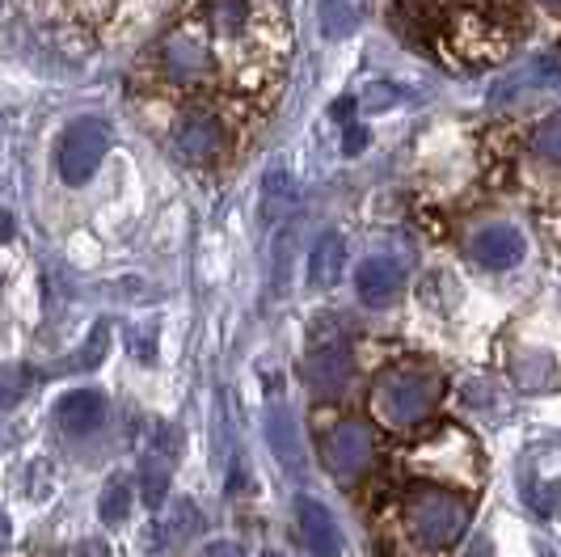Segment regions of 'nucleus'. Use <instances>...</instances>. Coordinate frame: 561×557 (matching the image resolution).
Instances as JSON below:
<instances>
[{"mask_svg": "<svg viewBox=\"0 0 561 557\" xmlns=\"http://www.w3.org/2000/svg\"><path fill=\"white\" fill-rule=\"evenodd\" d=\"M469 250H473V258H478L481 266L506 271V266H515L524 258V232H515L511 224H485V228L473 232Z\"/></svg>", "mask_w": 561, "mask_h": 557, "instance_id": "obj_9", "label": "nucleus"}, {"mask_svg": "<svg viewBox=\"0 0 561 557\" xmlns=\"http://www.w3.org/2000/svg\"><path fill=\"white\" fill-rule=\"evenodd\" d=\"M106 127L98 123V118H77L64 139H59V178L68 182V186H84L98 166H102V157H106Z\"/></svg>", "mask_w": 561, "mask_h": 557, "instance_id": "obj_5", "label": "nucleus"}, {"mask_svg": "<svg viewBox=\"0 0 561 557\" xmlns=\"http://www.w3.org/2000/svg\"><path fill=\"white\" fill-rule=\"evenodd\" d=\"M346 266V241L337 232H325L309 253V283L312 287H334Z\"/></svg>", "mask_w": 561, "mask_h": 557, "instance_id": "obj_14", "label": "nucleus"}, {"mask_svg": "<svg viewBox=\"0 0 561 557\" xmlns=\"http://www.w3.org/2000/svg\"><path fill=\"white\" fill-rule=\"evenodd\" d=\"M444 397V380L435 367H422V363H397L389 367L376 389H371V410L385 427H419L422 418L435 414Z\"/></svg>", "mask_w": 561, "mask_h": 557, "instance_id": "obj_1", "label": "nucleus"}, {"mask_svg": "<svg viewBox=\"0 0 561 557\" xmlns=\"http://www.w3.org/2000/svg\"><path fill=\"white\" fill-rule=\"evenodd\" d=\"M533 152L545 157V161H553V166H561V111L549 114L533 132Z\"/></svg>", "mask_w": 561, "mask_h": 557, "instance_id": "obj_19", "label": "nucleus"}, {"mask_svg": "<svg viewBox=\"0 0 561 557\" xmlns=\"http://www.w3.org/2000/svg\"><path fill=\"white\" fill-rule=\"evenodd\" d=\"M56 422L68 431V435H89V431H98V427L106 422V397L93 389L68 393V397L59 401Z\"/></svg>", "mask_w": 561, "mask_h": 557, "instance_id": "obj_11", "label": "nucleus"}, {"mask_svg": "<svg viewBox=\"0 0 561 557\" xmlns=\"http://www.w3.org/2000/svg\"><path fill=\"white\" fill-rule=\"evenodd\" d=\"M364 144H367V132H364V127H351V136L342 139V148H346V157H355V152H364Z\"/></svg>", "mask_w": 561, "mask_h": 557, "instance_id": "obj_24", "label": "nucleus"}, {"mask_svg": "<svg viewBox=\"0 0 561 557\" xmlns=\"http://www.w3.org/2000/svg\"><path fill=\"white\" fill-rule=\"evenodd\" d=\"M173 144L191 166H207V161H216L225 152V127H220L216 114L186 111L173 127Z\"/></svg>", "mask_w": 561, "mask_h": 557, "instance_id": "obj_6", "label": "nucleus"}, {"mask_svg": "<svg viewBox=\"0 0 561 557\" xmlns=\"http://www.w3.org/2000/svg\"><path fill=\"white\" fill-rule=\"evenodd\" d=\"M203 557H241V549L232 545V541H216V545H207Z\"/></svg>", "mask_w": 561, "mask_h": 557, "instance_id": "obj_25", "label": "nucleus"}, {"mask_svg": "<svg viewBox=\"0 0 561 557\" xmlns=\"http://www.w3.org/2000/svg\"><path fill=\"white\" fill-rule=\"evenodd\" d=\"M305 376H309V389L321 397V401H337L346 385H351V351H346V342H325V346H317L309 355V367H305Z\"/></svg>", "mask_w": 561, "mask_h": 557, "instance_id": "obj_7", "label": "nucleus"}, {"mask_svg": "<svg viewBox=\"0 0 561 557\" xmlns=\"http://www.w3.org/2000/svg\"><path fill=\"white\" fill-rule=\"evenodd\" d=\"M371 456H376V435H371V427L359 422V418L334 422V427L325 431V440H321V461H325V469H330L337 481L359 477L367 465H371Z\"/></svg>", "mask_w": 561, "mask_h": 557, "instance_id": "obj_4", "label": "nucleus"}, {"mask_svg": "<svg viewBox=\"0 0 561 557\" xmlns=\"http://www.w3.org/2000/svg\"><path fill=\"white\" fill-rule=\"evenodd\" d=\"M98 511H102L106 524H123V520H127V511H131V490H127L123 477H114L111 486L102 490V507H98Z\"/></svg>", "mask_w": 561, "mask_h": 557, "instance_id": "obj_20", "label": "nucleus"}, {"mask_svg": "<svg viewBox=\"0 0 561 557\" xmlns=\"http://www.w3.org/2000/svg\"><path fill=\"white\" fill-rule=\"evenodd\" d=\"M262 557H283V554H262Z\"/></svg>", "mask_w": 561, "mask_h": 557, "instance_id": "obj_28", "label": "nucleus"}, {"mask_svg": "<svg viewBox=\"0 0 561 557\" xmlns=\"http://www.w3.org/2000/svg\"><path fill=\"white\" fill-rule=\"evenodd\" d=\"M161 64H165L169 77H178V81H186V77H195V72H203L207 64H211V56H207V47L198 43V38H191V34H169L165 43H161Z\"/></svg>", "mask_w": 561, "mask_h": 557, "instance_id": "obj_13", "label": "nucleus"}, {"mask_svg": "<svg viewBox=\"0 0 561 557\" xmlns=\"http://www.w3.org/2000/svg\"><path fill=\"white\" fill-rule=\"evenodd\" d=\"M140 490H144V507H161L169 495V461L165 456H144L140 465Z\"/></svg>", "mask_w": 561, "mask_h": 557, "instance_id": "obj_16", "label": "nucleus"}, {"mask_svg": "<svg viewBox=\"0 0 561 557\" xmlns=\"http://www.w3.org/2000/svg\"><path fill=\"white\" fill-rule=\"evenodd\" d=\"M321 26H325L330 38H337V34H346V30L355 26V13L342 0H321Z\"/></svg>", "mask_w": 561, "mask_h": 557, "instance_id": "obj_22", "label": "nucleus"}, {"mask_svg": "<svg viewBox=\"0 0 561 557\" xmlns=\"http://www.w3.org/2000/svg\"><path fill=\"white\" fill-rule=\"evenodd\" d=\"M473 520L469 499H460L456 490L444 486H419L405 495V528L422 549H448L456 545Z\"/></svg>", "mask_w": 561, "mask_h": 557, "instance_id": "obj_2", "label": "nucleus"}, {"mask_svg": "<svg viewBox=\"0 0 561 557\" xmlns=\"http://www.w3.org/2000/svg\"><path fill=\"white\" fill-rule=\"evenodd\" d=\"M401 283H405V271L393 258H367L364 266L355 271V292L367 305H389L401 292Z\"/></svg>", "mask_w": 561, "mask_h": 557, "instance_id": "obj_10", "label": "nucleus"}, {"mask_svg": "<svg viewBox=\"0 0 561 557\" xmlns=\"http://www.w3.org/2000/svg\"><path fill=\"white\" fill-rule=\"evenodd\" d=\"M4 536H9V528H4V520H0V541H4Z\"/></svg>", "mask_w": 561, "mask_h": 557, "instance_id": "obj_27", "label": "nucleus"}, {"mask_svg": "<svg viewBox=\"0 0 561 557\" xmlns=\"http://www.w3.org/2000/svg\"><path fill=\"white\" fill-rule=\"evenodd\" d=\"M203 13H207V22H211L216 30L232 34V30L245 26V18H250V0H211Z\"/></svg>", "mask_w": 561, "mask_h": 557, "instance_id": "obj_17", "label": "nucleus"}, {"mask_svg": "<svg viewBox=\"0 0 561 557\" xmlns=\"http://www.w3.org/2000/svg\"><path fill=\"white\" fill-rule=\"evenodd\" d=\"M287 203H291V178L283 169H271L266 173V216H275Z\"/></svg>", "mask_w": 561, "mask_h": 557, "instance_id": "obj_23", "label": "nucleus"}, {"mask_svg": "<svg viewBox=\"0 0 561 557\" xmlns=\"http://www.w3.org/2000/svg\"><path fill=\"white\" fill-rule=\"evenodd\" d=\"M266 435H271V447L279 456V465L287 474H305V444H300V431H296V418L287 406H275L266 414Z\"/></svg>", "mask_w": 561, "mask_h": 557, "instance_id": "obj_12", "label": "nucleus"}, {"mask_svg": "<svg viewBox=\"0 0 561 557\" xmlns=\"http://www.w3.org/2000/svg\"><path fill=\"white\" fill-rule=\"evenodd\" d=\"M9 237H13V216H9L4 207H0V246H4Z\"/></svg>", "mask_w": 561, "mask_h": 557, "instance_id": "obj_26", "label": "nucleus"}, {"mask_svg": "<svg viewBox=\"0 0 561 557\" xmlns=\"http://www.w3.org/2000/svg\"><path fill=\"white\" fill-rule=\"evenodd\" d=\"M422 474L439 477V481H478V447L460 427H439L426 444L414 452Z\"/></svg>", "mask_w": 561, "mask_h": 557, "instance_id": "obj_3", "label": "nucleus"}, {"mask_svg": "<svg viewBox=\"0 0 561 557\" xmlns=\"http://www.w3.org/2000/svg\"><path fill=\"white\" fill-rule=\"evenodd\" d=\"M30 389V376L26 367H0V410H9V406H18Z\"/></svg>", "mask_w": 561, "mask_h": 557, "instance_id": "obj_21", "label": "nucleus"}, {"mask_svg": "<svg viewBox=\"0 0 561 557\" xmlns=\"http://www.w3.org/2000/svg\"><path fill=\"white\" fill-rule=\"evenodd\" d=\"M198 528H203V515H198V507L191 499H178L173 515H169L165 524L157 528V536H165V541H161V549H165V545H186L191 536H198ZM161 549H157V554H161Z\"/></svg>", "mask_w": 561, "mask_h": 557, "instance_id": "obj_15", "label": "nucleus"}, {"mask_svg": "<svg viewBox=\"0 0 561 557\" xmlns=\"http://www.w3.org/2000/svg\"><path fill=\"white\" fill-rule=\"evenodd\" d=\"M558 81H561L558 64H549V59H536V64H528V72H515L511 81L499 84V98H506L511 89H533V84H558Z\"/></svg>", "mask_w": 561, "mask_h": 557, "instance_id": "obj_18", "label": "nucleus"}, {"mask_svg": "<svg viewBox=\"0 0 561 557\" xmlns=\"http://www.w3.org/2000/svg\"><path fill=\"white\" fill-rule=\"evenodd\" d=\"M549 4H561V0H549Z\"/></svg>", "mask_w": 561, "mask_h": 557, "instance_id": "obj_29", "label": "nucleus"}, {"mask_svg": "<svg viewBox=\"0 0 561 557\" xmlns=\"http://www.w3.org/2000/svg\"><path fill=\"white\" fill-rule=\"evenodd\" d=\"M296 520H300V536L309 545L312 557H337L342 554V532H337L334 515L325 502H317L312 495L296 499Z\"/></svg>", "mask_w": 561, "mask_h": 557, "instance_id": "obj_8", "label": "nucleus"}]
</instances>
